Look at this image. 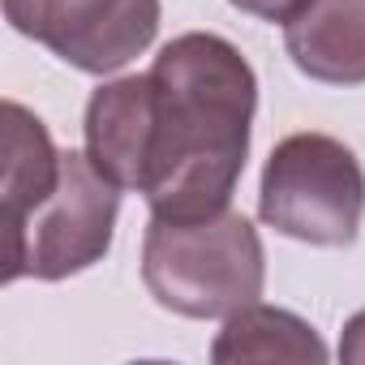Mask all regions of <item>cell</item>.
I'll list each match as a JSON object with an SVG mask.
<instances>
[{"label":"cell","instance_id":"5","mask_svg":"<svg viewBox=\"0 0 365 365\" xmlns=\"http://www.w3.org/2000/svg\"><path fill=\"white\" fill-rule=\"evenodd\" d=\"M5 18L18 35L43 43L69 69L108 78L155 43L163 5L159 0H5Z\"/></svg>","mask_w":365,"mask_h":365},{"label":"cell","instance_id":"9","mask_svg":"<svg viewBox=\"0 0 365 365\" xmlns=\"http://www.w3.org/2000/svg\"><path fill=\"white\" fill-rule=\"evenodd\" d=\"M61 155L48 125L22 108L5 103V176H0V202H5V224H18L31 207H39L61 180Z\"/></svg>","mask_w":365,"mask_h":365},{"label":"cell","instance_id":"10","mask_svg":"<svg viewBox=\"0 0 365 365\" xmlns=\"http://www.w3.org/2000/svg\"><path fill=\"white\" fill-rule=\"evenodd\" d=\"M228 5L250 14V18H262V22H288L305 0H228Z\"/></svg>","mask_w":365,"mask_h":365},{"label":"cell","instance_id":"3","mask_svg":"<svg viewBox=\"0 0 365 365\" xmlns=\"http://www.w3.org/2000/svg\"><path fill=\"white\" fill-rule=\"evenodd\" d=\"M258 215L267 228L301 245H352L365 220V168L356 150L331 133L284 138L262 168Z\"/></svg>","mask_w":365,"mask_h":365},{"label":"cell","instance_id":"1","mask_svg":"<svg viewBox=\"0 0 365 365\" xmlns=\"http://www.w3.org/2000/svg\"><path fill=\"white\" fill-rule=\"evenodd\" d=\"M150 78V146L142 198L159 220L228 211L250 159L258 73L224 35L190 31L159 48Z\"/></svg>","mask_w":365,"mask_h":365},{"label":"cell","instance_id":"6","mask_svg":"<svg viewBox=\"0 0 365 365\" xmlns=\"http://www.w3.org/2000/svg\"><path fill=\"white\" fill-rule=\"evenodd\" d=\"M86 155L103 176H112L120 190H142L146 176V146H150V78L129 73L103 82L86 99Z\"/></svg>","mask_w":365,"mask_h":365},{"label":"cell","instance_id":"4","mask_svg":"<svg viewBox=\"0 0 365 365\" xmlns=\"http://www.w3.org/2000/svg\"><path fill=\"white\" fill-rule=\"evenodd\" d=\"M116 215H120V185L95 168L86 150H65L56 190L39 207H31L18 224H5L9 232L5 284L22 275L56 284L91 271L112 250Z\"/></svg>","mask_w":365,"mask_h":365},{"label":"cell","instance_id":"11","mask_svg":"<svg viewBox=\"0 0 365 365\" xmlns=\"http://www.w3.org/2000/svg\"><path fill=\"white\" fill-rule=\"evenodd\" d=\"M339 361H348V365H365V309H356V314L344 322V335H339Z\"/></svg>","mask_w":365,"mask_h":365},{"label":"cell","instance_id":"8","mask_svg":"<svg viewBox=\"0 0 365 365\" xmlns=\"http://www.w3.org/2000/svg\"><path fill=\"white\" fill-rule=\"evenodd\" d=\"M331 352L322 335L292 309L275 305H245L232 318H224V331L211 344V361L237 365V361H297V365H322Z\"/></svg>","mask_w":365,"mask_h":365},{"label":"cell","instance_id":"2","mask_svg":"<svg viewBox=\"0 0 365 365\" xmlns=\"http://www.w3.org/2000/svg\"><path fill=\"white\" fill-rule=\"evenodd\" d=\"M142 284L180 318H232L267 288V250L241 211L202 220L150 215L142 237Z\"/></svg>","mask_w":365,"mask_h":365},{"label":"cell","instance_id":"7","mask_svg":"<svg viewBox=\"0 0 365 365\" xmlns=\"http://www.w3.org/2000/svg\"><path fill=\"white\" fill-rule=\"evenodd\" d=\"M292 65L327 86H365V0H305L284 22Z\"/></svg>","mask_w":365,"mask_h":365}]
</instances>
